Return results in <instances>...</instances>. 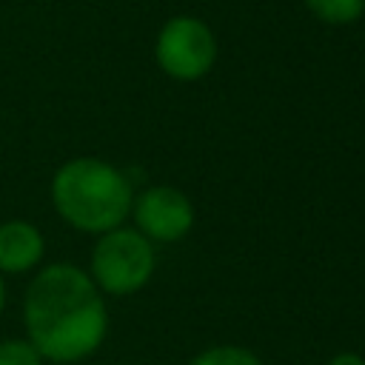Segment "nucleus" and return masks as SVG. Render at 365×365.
<instances>
[{
  "label": "nucleus",
  "mask_w": 365,
  "mask_h": 365,
  "mask_svg": "<svg viewBox=\"0 0 365 365\" xmlns=\"http://www.w3.org/2000/svg\"><path fill=\"white\" fill-rule=\"evenodd\" d=\"M46 254V240L26 220L0 222V274H26Z\"/></svg>",
  "instance_id": "nucleus-6"
},
{
  "label": "nucleus",
  "mask_w": 365,
  "mask_h": 365,
  "mask_svg": "<svg viewBox=\"0 0 365 365\" xmlns=\"http://www.w3.org/2000/svg\"><path fill=\"white\" fill-rule=\"evenodd\" d=\"M0 365H43V356L29 339H3Z\"/></svg>",
  "instance_id": "nucleus-9"
},
{
  "label": "nucleus",
  "mask_w": 365,
  "mask_h": 365,
  "mask_svg": "<svg viewBox=\"0 0 365 365\" xmlns=\"http://www.w3.org/2000/svg\"><path fill=\"white\" fill-rule=\"evenodd\" d=\"M6 305V282H3V274H0V311Z\"/></svg>",
  "instance_id": "nucleus-11"
},
{
  "label": "nucleus",
  "mask_w": 365,
  "mask_h": 365,
  "mask_svg": "<svg viewBox=\"0 0 365 365\" xmlns=\"http://www.w3.org/2000/svg\"><path fill=\"white\" fill-rule=\"evenodd\" d=\"M26 339L48 362H80L91 356L108 331V311L88 271L71 262L46 265L26 288Z\"/></svg>",
  "instance_id": "nucleus-1"
},
{
  "label": "nucleus",
  "mask_w": 365,
  "mask_h": 365,
  "mask_svg": "<svg viewBox=\"0 0 365 365\" xmlns=\"http://www.w3.org/2000/svg\"><path fill=\"white\" fill-rule=\"evenodd\" d=\"M308 11L328 26H348L362 17L365 0H305Z\"/></svg>",
  "instance_id": "nucleus-7"
},
{
  "label": "nucleus",
  "mask_w": 365,
  "mask_h": 365,
  "mask_svg": "<svg viewBox=\"0 0 365 365\" xmlns=\"http://www.w3.org/2000/svg\"><path fill=\"white\" fill-rule=\"evenodd\" d=\"M134 185L111 163L100 157H74L54 171V211L77 231L106 234L120 228L131 214Z\"/></svg>",
  "instance_id": "nucleus-2"
},
{
  "label": "nucleus",
  "mask_w": 365,
  "mask_h": 365,
  "mask_svg": "<svg viewBox=\"0 0 365 365\" xmlns=\"http://www.w3.org/2000/svg\"><path fill=\"white\" fill-rule=\"evenodd\" d=\"M154 60L171 80L194 83L211 71L217 60V37L205 20L177 14L157 31Z\"/></svg>",
  "instance_id": "nucleus-4"
},
{
  "label": "nucleus",
  "mask_w": 365,
  "mask_h": 365,
  "mask_svg": "<svg viewBox=\"0 0 365 365\" xmlns=\"http://www.w3.org/2000/svg\"><path fill=\"white\" fill-rule=\"evenodd\" d=\"M157 265V254L151 240H145L137 228H111L100 234L91 251L88 277L100 288V294L128 297L140 291Z\"/></svg>",
  "instance_id": "nucleus-3"
},
{
  "label": "nucleus",
  "mask_w": 365,
  "mask_h": 365,
  "mask_svg": "<svg viewBox=\"0 0 365 365\" xmlns=\"http://www.w3.org/2000/svg\"><path fill=\"white\" fill-rule=\"evenodd\" d=\"M131 217L145 240L177 242L194 225V205L174 185H148L131 200Z\"/></svg>",
  "instance_id": "nucleus-5"
},
{
  "label": "nucleus",
  "mask_w": 365,
  "mask_h": 365,
  "mask_svg": "<svg viewBox=\"0 0 365 365\" xmlns=\"http://www.w3.org/2000/svg\"><path fill=\"white\" fill-rule=\"evenodd\" d=\"M325 365H365V356H359L354 351H342V354H334Z\"/></svg>",
  "instance_id": "nucleus-10"
},
{
  "label": "nucleus",
  "mask_w": 365,
  "mask_h": 365,
  "mask_svg": "<svg viewBox=\"0 0 365 365\" xmlns=\"http://www.w3.org/2000/svg\"><path fill=\"white\" fill-rule=\"evenodd\" d=\"M188 365H262V359L242 345H214L200 351Z\"/></svg>",
  "instance_id": "nucleus-8"
}]
</instances>
